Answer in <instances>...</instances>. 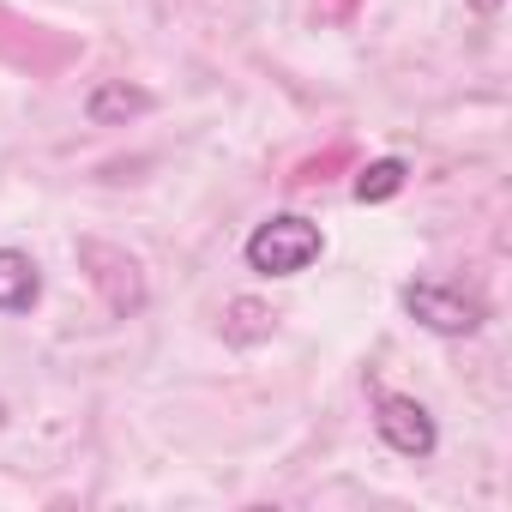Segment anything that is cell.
<instances>
[{
  "mask_svg": "<svg viewBox=\"0 0 512 512\" xmlns=\"http://www.w3.org/2000/svg\"><path fill=\"white\" fill-rule=\"evenodd\" d=\"M320 253H326V235L302 211H278L247 235V266L260 278H296V272H308L320 260Z\"/></svg>",
  "mask_w": 512,
  "mask_h": 512,
  "instance_id": "obj_1",
  "label": "cell"
},
{
  "mask_svg": "<svg viewBox=\"0 0 512 512\" xmlns=\"http://www.w3.org/2000/svg\"><path fill=\"white\" fill-rule=\"evenodd\" d=\"M404 314H410L416 326L440 332V338H470V332H482V320H488L482 296H470L464 284H446V278H416V284L404 290Z\"/></svg>",
  "mask_w": 512,
  "mask_h": 512,
  "instance_id": "obj_2",
  "label": "cell"
},
{
  "mask_svg": "<svg viewBox=\"0 0 512 512\" xmlns=\"http://www.w3.org/2000/svg\"><path fill=\"white\" fill-rule=\"evenodd\" d=\"M374 428H380V440L398 458H434V446H440V428H434L428 404H416L404 392H380L374 398Z\"/></svg>",
  "mask_w": 512,
  "mask_h": 512,
  "instance_id": "obj_3",
  "label": "cell"
},
{
  "mask_svg": "<svg viewBox=\"0 0 512 512\" xmlns=\"http://www.w3.org/2000/svg\"><path fill=\"white\" fill-rule=\"evenodd\" d=\"M79 260L91 266V284L103 290V302H109V314H139L145 308V278H139V260L133 253H121V247H109V241H85L79 247Z\"/></svg>",
  "mask_w": 512,
  "mask_h": 512,
  "instance_id": "obj_4",
  "label": "cell"
},
{
  "mask_svg": "<svg viewBox=\"0 0 512 512\" xmlns=\"http://www.w3.org/2000/svg\"><path fill=\"white\" fill-rule=\"evenodd\" d=\"M43 296V272L31 253L19 247H0V314H31Z\"/></svg>",
  "mask_w": 512,
  "mask_h": 512,
  "instance_id": "obj_5",
  "label": "cell"
},
{
  "mask_svg": "<svg viewBox=\"0 0 512 512\" xmlns=\"http://www.w3.org/2000/svg\"><path fill=\"white\" fill-rule=\"evenodd\" d=\"M145 109H151V97H145L139 85H127V79L97 85V91H91V103H85V115H91L97 127H115V121H127V115H145Z\"/></svg>",
  "mask_w": 512,
  "mask_h": 512,
  "instance_id": "obj_6",
  "label": "cell"
},
{
  "mask_svg": "<svg viewBox=\"0 0 512 512\" xmlns=\"http://www.w3.org/2000/svg\"><path fill=\"white\" fill-rule=\"evenodd\" d=\"M404 181H410L404 157H380V163H368V169L356 175V199H362V205H380V199L404 193Z\"/></svg>",
  "mask_w": 512,
  "mask_h": 512,
  "instance_id": "obj_7",
  "label": "cell"
},
{
  "mask_svg": "<svg viewBox=\"0 0 512 512\" xmlns=\"http://www.w3.org/2000/svg\"><path fill=\"white\" fill-rule=\"evenodd\" d=\"M223 332H229L235 344H253V338H266V332H272V314H266L260 302H229V320H223Z\"/></svg>",
  "mask_w": 512,
  "mask_h": 512,
  "instance_id": "obj_8",
  "label": "cell"
},
{
  "mask_svg": "<svg viewBox=\"0 0 512 512\" xmlns=\"http://www.w3.org/2000/svg\"><path fill=\"white\" fill-rule=\"evenodd\" d=\"M350 157H356V151H350V145L338 139L332 151H320V157H308V163H296V175H290V181H296V187H320V181H332V169H344Z\"/></svg>",
  "mask_w": 512,
  "mask_h": 512,
  "instance_id": "obj_9",
  "label": "cell"
},
{
  "mask_svg": "<svg viewBox=\"0 0 512 512\" xmlns=\"http://www.w3.org/2000/svg\"><path fill=\"white\" fill-rule=\"evenodd\" d=\"M326 13H332V19H356V0H332Z\"/></svg>",
  "mask_w": 512,
  "mask_h": 512,
  "instance_id": "obj_10",
  "label": "cell"
},
{
  "mask_svg": "<svg viewBox=\"0 0 512 512\" xmlns=\"http://www.w3.org/2000/svg\"><path fill=\"white\" fill-rule=\"evenodd\" d=\"M470 7H476V13H500V0H470Z\"/></svg>",
  "mask_w": 512,
  "mask_h": 512,
  "instance_id": "obj_11",
  "label": "cell"
}]
</instances>
